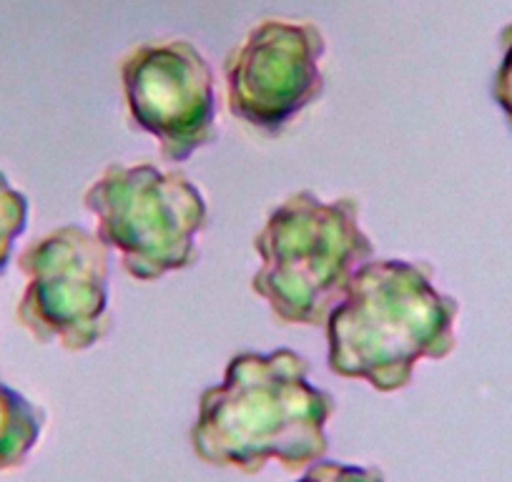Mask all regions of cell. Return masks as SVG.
<instances>
[{
    "mask_svg": "<svg viewBox=\"0 0 512 482\" xmlns=\"http://www.w3.org/2000/svg\"><path fill=\"white\" fill-rule=\"evenodd\" d=\"M334 397L309 382V362L294 349L236 354L224 382L204 390L191 447L214 467L262 472L269 460L299 470L322 460Z\"/></svg>",
    "mask_w": 512,
    "mask_h": 482,
    "instance_id": "6da1fadb",
    "label": "cell"
},
{
    "mask_svg": "<svg viewBox=\"0 0 512 482\" xmlns=\"http://www.w3.org/2000/svg\"><path fill=\"white\" fill-rule=\"evenodd\" d=\"M457 314L460 304L437 292L427 262L369 259L324 322L329 370L377 392L405 390L420 359L455 352Z\"/></svg>",
    "mask_w": 512,
    "mask_h": 482,
    "instance_id": "7a4b0ae2",
    "label": "cell"
},
{
    "mask_svg": "<svg viewBox=\"0 0 512 482\" xmlns=\"http://www.w3.org/2000/svg\"><path fill=\"white\" fill-rule=\"evenodd\" d=\"M254 249L262 269L251 292L277 322L299 327H322L354 272L374 259L372 239L359 226V201H322L312 191H297L277 206L254 236Z\"/></svg>",
    "mask_w": 512,
    "mask_h": 482,
    "instance_id": "3957f363",
    "label": "cell"
},
{
    "mask_svg": "<svg viewBox=\"0 0 512 482\" xmlns=\"http://www.w3.org/2000/svg\"><path fill=\"white\" fill-rule=\"evenodd\" d=\"M83 204L98 219V239L116 249L123 272L136 282H156L199 257L196 239L209 209L181 171L111 164L88 186Z\"/></svg>",
    "mask_w": 512,
    "mask_h": 482,
    "instance_id": "277c9868",
    "label": "cell"
},
{
    "mask_svg": "<svg viewBox=\"0 0 512 482\" xmlns=\"http://www.w3.org/2000/svg\"><path fill=\"white\" fill-rule=\"evenodd\" d=\"M28 284L16 319L41 344L83 352L111 332L108 247L83 226H61L18 254Z\"/></svg>",
    "mask_w": 512,
    "mask_h": 482,
    "instance_id": "5b68a950",
    "label": "cell"
},
{
    "mask_svg": "<svg viewBox=\"0 0 512 482\" xmlns=\"http://www.w3.org/2000/svg\"><path fill=\"white\" fill-rule=\"evenodd\" d=\"M121 86L134 126L159 141L169 164L216 141L214 73L189 41L134 48L121 63Z\"/></svg>",
    "mask_w": 512,
    "mask_h": 482,
    "instance_id": "8992f818",
    "label": "cell"
},
{
    "mask_svg": "<svg viewBox=\"0 0 512 482\" xmlns=\"http://www.w3.org/2000/svg\"><path fill=\"white\" fill-rule=\"evenodd\" d=\"M327 43L312 23L264 21L226 56L229 113L241 124L277 136L324 93Z\"/></svg>",
    "mask_w": 512,
    "mask_h": 482,
    "instance_id": "52a82bcc",
    "label": "cell"
},
{
    "mask_svg": "<svg viewBox=\"0 0 512 482\" xmlns=\"http://www.w3.org/2000/svg\"><path fill=\"white\" fill-rule=\"evenodd\" d=\"M46 415L0 382V472L18 467L38 445Z\"/></svg>",
    "mask_w": 512,
    "mask_h": 482,
    "instance_id": "ba28073f",
    "label": "cell"
},
{
    "mask_svg": "<svg viewBox=\"0 0 512 482\" xmlns=\"http://www.w3.org/2000/svg\"><path fill=\"white\" fill-rule=\"evenodd\" d=\"M28 214H31V206H28L26 194H21L0 171V274L8 269L16 241L28 229Z\"/></svg>",
    "mask_w": 512,
    "mask_h": 482,
    "instance_id": "9c48e42d",
    "label": "cell"
},
{
    "mask_svg": "<svg viewBox=\"0 0 512 482\" xmlns=\"http://www.w3.org/2000/svg\"><path fill=\"white\" fill-rule=\"evenodd\" d=\"M297 482H384L377 467H357L347 462L317 460Z\"/></svg>",
    "mask_w": 512,
    "mask_h": 482,
    "instance_id": "30bf717a",
    "label": "cell"
},
{
    "mask_svg": "<svg viewBox=\"0 0 512 482\" xmlns=\"http://www.w3.org/2000/svg\"><path fill=\"white\" fill-rule=\"evenodd\" d=\"M500 66L492 78V101L500 106L507 126L512 129V23L500 31Z\"/></svg>",
    "mask_w": 512,
    "mask_h": 482,
    "instance_id": "8fae6325",
    "label": "cell"
}]
</instances>
